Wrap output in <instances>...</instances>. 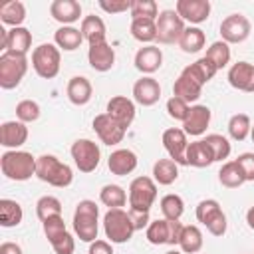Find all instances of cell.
Here are the masks:
<instances>
[{"mask_svg":"<svg viewBox=\"0 0 254 254\" xmlns=\"http://www.w3.org/2000/svg\"><path fill=\"white\" fill-rule=\"evenodd\" d=\"M93 131L97 133L99 141L105 143V145H119L125 137V129L121 125H117L107 113H99L93 117Z\"/></svg>","mask_w":254,"mask_h":254,"instance_id":"15","label":"cell"},{"mask_svg":"<svg viewBox=\"0 0 254 254\" xmlns=\"http://www.w3.org/2000/svg\"><path fill=\"white\" fill-rule=\"evenodd\" d=\"M183 226L185 224H181L179 220L157 218V220H151L149 222V226L145 230V236H147L149 244H153V246H161V244L175 246V244H179Z\"/></svg>","mask_w":254,"mask_h":254,"instance_id":"9","label":"cell"},{"mask_svg":"<svg viewBox=\"0 0 254 254\" xmlns=\"http://www.w3.org/2000/svg\"><path fill=\"white\" fill-rule=\"evenodd\" d=\"M36 161L38 157H34L28 151H4L0 157V169L6 179L22 183L36 175Z\"/></svg>","mask_w":254,"mask_h":254,"instance_id":"2","label":"cell"},{"mask_svg":"<svg viewBox=\"0 0 254 254\" xmlns=\"http://www.w3.org/2000/svg\"><path fill=\"white\" fill-rule=\"evenodd\" d=\"M165 254H183L181 250H169V252H165Z\"/></svg>","mask_w":254,"mask_h":254,"instance_id":"55","label":"cell"},{"mask_svg":"<svg viewBox=\"0 0 254 254\" xmlns=\"http://www.w3.org/2000/svg\"><path fill=\"white\" fill-rule=\"evenodd\" d=\"M250 20L244 14H230L220 22V38L222 42L230 44H242L250 36Z\"/></svg>","mask_w":254,"mask_h":254,"instance_id":"12","label":"cell"},{"mask_svg":"<svg viewBox=\"0 0 254 254\" xmlns=\"http://www.w3.org/2000/svg\"><path fill=\"white\" fill-rule=\"evenodd\" d=\"M185 71H189L194 79H198L202 85H206L214 75H216V65L210 62V60H206L204 56L202 58H198L196 62H192V64H189L187 67H185Z\"/></svg>","mask_w":254,"mask_h":254,"instance_id":"38","label":"cell"},{"mask_svg":"<svg viewBox=\"0 0 254 254\" xmlns=\"http://www.w3.org/2000/svg\"><path fill=\"white\" fill-rule=\"evenodd\" d=\"M79 32L83 36V40L93 46V44H101V42H107V28H105V22L95 16V14H89V16H83L81 20V26H79Z\"/></svg>","mask_w":254,"mask_h":254,"instance_id":"27","label":"cell"},{"mask_svg":"<svg viewBox=\"0 0 254 254\" xmlns=\"http://www.w3.org/2000/svg\"><path fill=\"white\" fill-rule=\"evenodd\" d=\"M28 71V58L24 54L4 52L0 56V87L14 89L20 85Z\"/></svg>","mask_w":254,"mask_h":254,"instance_id":"7","label":"cell"},{"mask_svg":"<svg viewBox=\"0 0 254 254\" xmlns=\"http://www.w3.org/2000/svg\"><path fill=\"white\" fill-rule=\"evenodd\" d=\"M131 36L141 42V44H151L157 40V20L141 18V20H131Z\"/></svg>","mask_w":254,"mask_h":254,"instance_id":"36","label":"cell"},{"mask_svg":"<svg viewBox=\"0 0 254 254\" xmlns=\"http://www.w3.org/2000/svg\"><path fill=\"white\" fill-rule=\"evenodd\" d=\"M81 42H83V36H81V32H79L77 28H73V26H62V28H58L56 34H54V44H56L60 50H64V52H73V50H77V48L81 46Z\"/></svg>","mask_w":254,"mask_h":254,"instance_id":"32","label":"cell"},{"mask_svg":"<svg viewBox=\"0 0 254 254\" xmlns=\"http://www.w3.org/2000/svg\"><path fill=\"white\" fill-rule=\"evenodd\" d=\"M210 117H212V113L206 105H200V103L190 105L189 115L183 121V131L190 137H200L206 131V127L210 125Z\"/></svg>","mask_w":254,"mask_h":254,"instance_id":"18","label":"cell"},{"mask_svg":"<svg viewBox=\"0 0 254 254\" xmlns=\"http://www.w3.org/2000/svg\"><path fill=\"white\" fill-rule=\"evenodd\" d=\"M87 62L95 71H109L115 65V50L107 44H93L87 50Z\"/></svg>","mask_w":254,"mask_h":254,"instance_id":"25","label":"cell"},{"mask_svg":"<svg viewBox=\"0 0 254 254\" xmlns=\"http://www.w3.org/2000/svg\"><path fill=\"white\" fill-rule=\"evenodd\" d=\"M212 163H214V155H212V151H210V147L204 139L189 143V147H187V165L196 167V169H204V167H210Z\"/></svg>","mask_w":254,"mask_h":254,"instance_id":"28","label":"cell"},{"mask_svg":"<svg viewBox=\"0 0 254 254\" xmlns=\"http://www.w3.org/2000/svg\"><path fill=\"white\" fill-rule=\"evenodd\" d=\"M135 222L125 208H109L103 214V232L111 244H125L135 234Z\"/></svg>","mask_w":254,"mask_h":254,"instance_id":"3","label":"cell"},{"mask_svg":"<svg viewBox=\"0 0 254 254\" xmlns=\"http://www.w3.org/2000/svg\"><path fill=\"white\" fill-rule=\"evenodd\" d=\"M129 12H131V20H141V18L157 20L159 18V6L155 0H133Z\"/></svg>","mask_w":254,"mask_h":254,"instance_id":"43","label":"cell"},{"mask_svg":"<svg viewBox=\"0 0 254 254\" xmlns=\"http://www.w3.org/2000/svg\"><path fill=\"white\" fill-rule=\"evenodd\" d=\"M50 14L62 26H71L81 18V4L77 0H54L50 4Z\"/></svg>","mask_w":254,"mask_h":254,"instance_id":"24","label":"cell"},{"mask_svg":"<svg viewBox=\"0 0 254 254\" xmlns=\"http://www.w3.org/2000/svg\"><path fill=\"white\" fill-rule=\"evenodd\" d=\"M137 163H139V159L131 149H115L107 157V167H109L111 175H117V177L131 175L137 169Z\"/></svg>","mask_w":254,"mask_h":254,"instance_id":"23","label":"cell"},{"mask_svg":"<svg viewBox=\"0 0 254 254\" xmlns=\"http://www.w3.org/2000/svg\"><path fill=\"white\" fill-rule=\"evenodd\" d=\"M28 141V127L22 121H4L0 125V145L8 151L22 147Z\"/></svg>","mask_w":254,"mask_h":254,"instance_id":"20","label":"cell"},{"mask_svg":"<svg viewBox=\"0 0 254 254\" xmlns=\"http://www.w3.org/2000/svg\"><path fill=\"white\" fill-rule=\"evenodd\" d=\"M42 228H44V234H46L48 242H50V240H54V238H58L60 234H64V232L67 230V228H65V222H64V216H62V214L46 218V220L42 222Z\"/></svg>","mask_w":254,"mask_h":254,"instance_id":"48","label":"cell"},{"mask_svg":"<svg viewBox=\"0 0 254 254\" xmlns=\"http://www.w3.org/2000/svg\"><path fill=\"white\" fill-rule=\"evenodd\" d=\"M99 8L107 14H121V12H127L131 10V0H99Z\"/></svg>","mask_w":254,"mask_h":254,"instance_id":"50","label":"cell"},{"mask_svg":"<svg viewBox=\"0 0 254 254\" xmlns=\"http://www.w3.org/2000/svg\"><path fill=\"white\" fill-rule=\"evenodd\" d=\"M202 244H204V238H202V232L196 224L183 226V232L179 238V248L183 254H198Z\"/></svg>","mask_w":254,"mask_h":254,"instance_id":"30","label":"cell"},{"mask_svg":"<svg viewBox=\"0 0 254 254\" xmlns=\"http://www.w3.org/2000/svg\"><path fill=\"white\" fill-rule=\"evenodd\" d=\"M24 218V210L20 206V202L12 200V198H0V224L4 228H12L18 226Z\"/></svg>","mask_w":254,"mask_h":254,"instance_id":"35","label":"cell"},{"mask_svg":"<svg viewBox=\"0 0 254 254\" xmlns=\"http://www.w3.org/2000/svg\"><path fill=\"white\" fill-rule=\"evenodd\" d=\"M204 44H206V36H204V32H202L200 28H196V26L185 28V32H183V36H181V40H179V48H181L185 54H196V52H200V50L204 48Z\"/></svg>","mask_w":254,"mask_h":254,"instance_id":"34","label":"cell"},{"mask_svg":"<svg viewBox=\"0 0 254 254\" xmlns=\"http://www.w3.org/2000/svg\"><path fill=\"white\" fill-rule=\"evenodd\" d=\"M210 2L208 0H177L175 12L189 24H202L210 16Z\"/></svg>","mask_w":254,"mask_h":254,"instance_id":"16","label":"cell"},{"mask_svg":"<svg viewBox=\"0 0 254 254\" xmlns=\"http://www.w3.org/2000/svg\"><path fill=\"white\" fill-rule=\"evenodd\" d=\"M228 83L244 93H254V64L236 62L228 69Z\"/></svg>","mask_w":254,"mask_h":254,"instance_id":"19","label":"cell"},{"mask_svg":"<svg viewBox=\"0 0 254 254\" xmlns=\"http://www.w3.org/2000/svg\"><path fill=\"white\" fill-rule=\"evenodd\" d=\"M105 113H107L117 125H121V127L127 131V129L131 127L133 119H135V113H137L135 101L129 99V97H125V95H115V97H111V99L107 101Z\"/></svg>","mask_w":254,"mask_h":254,"instance_id":"14","label":"cell"},{"mask_svg":"<svg viewBox=\"0 0 254 254\" xmlns=\"http://www.w3.org/2000/svg\"><path fill=\"white\" fill-rule=\"evenodd\" d=\"M36 214H38V218H40L42 222H44L46 218H50V216L62 214V202H60V198H56V196H52V194L40 196L38 202H36Z\"/></svg>","mask_w":254,"mask_h":254,"instance_id":"44","label":"cell"},{"mask_svg":"<svg viewBox=\"0 0 254 254\" xmlns=\"http://www.w3.org/2000/svg\"><path fill=\"white\" fill-rule=\"evenodd\" d=\"M204 141L208 143L212 155H214V161H224L228 159L232 147H230V141L224 137V135H218V133H210L204 137Z\"/></svg>","mask_w":254,"mask_h":254,"instance_id":"45","label":"cell"},{"mask_svg":"<svg viewBox=\"0 0 254 254\" xmlns=\"http://www.w3.org/2000/svg\"><path fill=\"white\" fill-rule=\"evenodd\" d=\"M32 48V32L24 26L10 28L8 30V40L4 46V52H14V54H28Z\"/></svg>","mask_w":254,"mask_h":254,"instance_id":"29","label":"cell"},{"mask_svg":"<svg viewBox=\"0 0 254 254\" xmlns=\"http://www.w3.org/2000/svg\"><path fill=\"white\" fill-rule=\"evenodd\" d=\"M194 214H196V220H198L212 236H224V234H226L228 222H226V214H224V210H222V206H220L218 200H214V198H204V200H200V202L196 204Z\"/></svg>","mask_w":254,"mask_h":254,"instance_id":"8","label":"cell"},{"mask_svg":"<svg viewBox=\"0 0 254 254\" xmlns=\"http://www.w3.org/2000/svg\"><path fill=\"white\" fill-rule=\"evenodd\" d=\"M0 254H24L20 244L16 242H2L0 244Z\"/></svg>","mask_w":254,"mask_h":254,"instance_id":"53","label":"cell"},{"mask_svg":"<svg viewBox=\"0 0 254 254\" xmlns=\"http://www.w3.org/2000/svg\"><path fill=\"white\" fill-rule=\"evenodd\" d=\"M189 109H190V105L187 103V101H183L181 97H169V101H167V113H169V117L171 119H175V121H185L187 119V115H189Z\"/></svg>","mask_w":254,"mask_h":254,"instance_id":"47","label":"cell"},{"mask_svg":"<svg viewBox=\"0 0 254 254\" xmlns=\"http://www.w3.org/2000/svg\"><path fill=\"white\" fill-rule=\"evenodd\" d=\"M250 129H252V123L246 113H234L228 119V135L232 141H244L250 135Z\"/></svg>","mask_w":254,"mask_h":254,"instance_id":"40","label":"cell"},{"mask_svg":"<svg viewBox=\"0 0 254 254\" xmlns=\"http://www.w3.org/2000/svg\"><path fill=\"white\" fill-rule=\"evenodd\" d=\"M129 210L149 214L157 198V183L153 177H135L129 185Z\"/></svg>","mask_w":254,"mask_h":254,"instance_id":"5","label":"cell"},{"mask_svg":"<svg viewBox=\"0 0 254 254\" xmlns=\"http://www.w3.org/2000/svg\"><path fill=\"white\" fill-rule=\"evenodd\" d=\"M62 54L56 44H40L32 52V67L42 79H54L60 73Z\"/></svg>","mask_w":254,"mask_h":254,"instance_id":"6","label":"cell"},{"mask_svg":"<svg viewBox=\"0 0 254 254\" xmlns=\"http://www.w3.org/2000/svg\"><path fill=\"white\" fill-rule=\"evenodd\" d=\"M250 139H252V143H254V125H252V129H250Z\"/></svg>","mask_w":254,"mask_h":254,"instance_id":"56","label":"cell"},{"mask_svg":"<svg viewBox=\"0 0 254 254\" xmlns=\"http://www.w3.org/2000/svg\"><path fill=\"white\" fill-rule=\"evenodd\" d=\"M236 163L242 167L244 177H246V183L248 181H254V153H240L236 157Z\"/></svg>","mask_w":254,"mask_h":254,"instance_id":"51","label":"cell"},{"mask_svg":"<svg viewBox=\"0 0 254 254\" xmlns=\"http://www.w3.org/2000/svg\"><path fill=\"white\" fill-rule=\"evenodd\" d=\"M185 28V20L175 10H161L157 18V42L163 46L179 44Z\"/></svg>","mask_w":254,"mask_h":254,"instance_id":"11","label":"cell"},{"mask_svg":"<svg viewBox=\"0 0 254 254\" xmlns=\"http://www.w3.org/2000/svg\"><path fill=\"white\" fill-rule=\"evenodd\" d=\"M73 232L81 242H95L99 232V206L95 200L83 198L75 204L73 210Z\"/></svg>","mask_w":254,"mask_h":254,"instance_id":"1","label":"cell"},{"mask_svg":"<svg viewBox=\"0 0 254 254\" xmlns=\"http://www.w3.org/2000/svg\"><path fill=\"white\" fill-rule=\"evenodd\" d=\"M163 147L169 155V159H173L177 165H187V147H189V141H187V133L179 127H169L163 131Z\"/></svg>","mask_w":254,"mask_h":254,"instance_id":"13","label":"cell"},{"mask_svg":"<svg viewBox=\"0 0 254 254\" xmlns=\"http://www.w3.org/2000/svg\"><path fill=\"white\" fill-rule=\"evenodd\" d=\"M127 192L123 187L119 185H105L101 190H99V200L101 204L109 206V208H123L127 204Z\"/></svg>","mask_w":254,"mask_h":254,"instance_id":"39","label":"cell"},{"mask_svg":"<svg viewBox=\"0 0 254 254\" xmlns=\"http://www.w3.org/2000/svg\"><path fill=\"white\" fill-rule=\"evenodd\" d=\"M87 254H113V246L109 240H95L89 244Z\"/></svg>","mask_w":254,"mask_h":254,"instance_id":"52","label":"cell"},{"mask_svg":"<svg viewBox=\"0 0 254 254\" xmlns=\"http://www.w3.org/2000/svg\"><path fill=\"white\" fill-rule=\"evenodd\" d=\"M69 153H71V159H73L75 167L79 169V173H93L99 167L101 149L91 139H77V141H73Z\"/></svg>","mask_w":254,"mask_h":254,"instance_id":"10","label":"cell"},{"mask_svg":"<svg viewBox=\"0 0 254 254\" xmlns=\"http://www.w3.org/2000/svg\"><path fill=\"white\" fill-rule=\"evenodd\" d=\"M16 117L22 123H34L40 117V105L34 99H22L16 105Z\"/></svg>","mask_w":254,"mask_h":254,"instance_id":"46","label":"cell"},{"mask_svg":"<svg viewBox=\"0 0 254 254\" xmlns=\"http://www.w3.org/2000/svg\"><path fill=\"white\" fill-rule=\"evenodd\" d=\"M161 99V85L153 75H143L141 79H137L133 83V101L143 105V107H151Z\"/></svg>","mask_w":254,"mask_h":254,"instance_id":"17","label":"cell"},{"mask_svg":"<svg viewBox=\"0 0 254 254\" xmlns=\"http://www.w3.org/2000/svg\"><path fill=\"white\" fill-rule=\"evenodd\" d=\"M246 224L254 230V206H250V208L246 210Z\"/></svg>","mask_w":254,"mask_h":254,"instance_id":"54","label":"cell"},{"mask_svg":"<svg viewBox=\"0 0 254 254\" xmlns=\"http://www.w3.org/2000/svg\"><path fill=\"white\" fill-rule=\"evenodd\" d=\"M202 83L198 81V79H194L189 71H181V75L175 79V83H173V95L175 97H181L183 101H187L189 105L192 103V101H196L198 97H200V93H202Z\"/></svg>","mask_w":254,"mask_h":254,"instance_id":"22","label":"cell"},{"mask_svg":"<svg viewBox=\"0 0 254 254\" xmlns=\"http://www.w3.org/2000/svg\"><path fill=\"white\" fill-rule=\"evenodd\" d=\"M133 64H135V67H137L141 73L151 75V73H155L157 69H161V65H163V52H161L159 46H153V44L143 46V48L137 50Z\"/></svg>","mask_w":254,"mask_h":254,"instance_id":"21","label":"cell"},{"mask_svg":"<svg viewBox=\"0 0 254 254\" xmlns=\"http://www.w3.org/2000/svg\"><path fill=\"white\" fill-rule=\"evenodd\" d=\"M230 56H232V54H230V46H228L226 42H222V40L212 42L210 48H208L206 54H204V58L210 60V62L216 65V69L226 67V65L230 64Z\"/></svg>","mask_w":254,"mask_h":254,"instance_id":"42","label":"cell"},{"mask_svg":"<svg viewBox=\"0 0 254 254\" xmlns=\"http://www.w3.org/2000/svg\"><path fill=\"white\" fill-rule=\"evenodd\" d=\"M179 179V165L173 159H159L153 165V181L157 185L169 187Z\"/></svg>","mask_w":254,"mask_h":254,"instance_id":"33","label":"cell"},{"mask_svg":"<svg viewBox=\"0 0 254 254\" xmlns=\"http://www.w3.org/2000/svg\"><path fill=\"white\" fill-rule=\"evenodd\" d=\"M163 218L167 220H181L183 212H185V200L179 194H165L159 202Z\"/></svg>","mask_w":254,"mask_h":254,"instance_id":"41","label":"cell"},{"mask_svg":"<svg viewBox=\"0 0 254 254\" xmlns=\"http://www.w3.org/2000/svg\"><path fill=\"white\" fill-rule=\"evenodd\" d=\"M65 93H67V99L81 107V105H87L91 95H93V87H91V81L83 75H73L69 81H67V87H65Z\"/></svg>","mask_w":254,"mask_h":254,"instance_id":"26","label":"cell"},{"mask_svg":"<svg viewBox=\"0 0 254 254\" xmlns=\"http://www.w3.org/2000/svg\"><path fill=\"white\" fill-rule=\"evenodd\" d=\"M50 244H52L56 254H73V250H75V240L67 230L64 234H60L58 238L50 240Z\"/></svg>","mask_w":254,"mask_h":254,"instance_id":"49","label":"cell"},{"mask_svg":"<svg viewBox=\"0 0 254 254\" xmlns=\"http://www.w3.org/2000/svg\"><path fill=\"white\" fill-rule=\"evenodd\" d=\"M218 181H220V185L226 187V189H238V187H242V185L246 183L244 171H242V167L236 163V159L222 163V167H220V171H218Z\"/></svg>","mask_w":254,"mask_h":254,"instance_id":"31","label":"cell"},{"mask_svg":"<svg viewBox=\"0 0 254 254\" xmlns=\"http://www.w3.org/2000/svg\"><path fill=\"white\" fill-rule=\"evenodd\" d=\"M0 20L12 28H18L22 26V22L26 20V6L20 2V0H10V2H4L0 6Z\"/></svg>","mask_w":254,"mask_h":254,"instance_id":"37","label":"cell"},{"mask_svg":"<svg viewBox=\"0 0 254 254\" xmlns=\"http://www.w3.org/2000/svg\"><path fill=\"white\" fill-rule=\"evenodd\" d=\"M36 177L56 189H65L73 183V171L56 155H42L36 161Z\"/></svg>","mask_w":254,"mask_h":254,"instance_id":"4","label":"cell"}]
</instances>
